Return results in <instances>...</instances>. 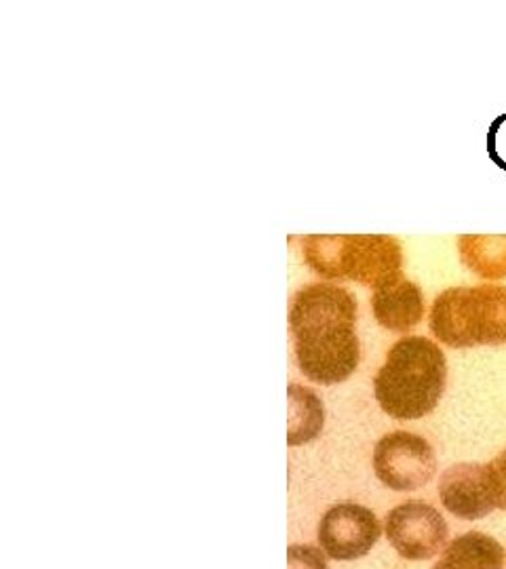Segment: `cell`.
Instances as JSON below:
<instances>
[{
	"mask_svg": "<svg viewBox=\"0 0 506 569\" xmlns=\"http://www.w3.org/2000/svg\"><path fill=\"white\" fill-rule=\"evenodd\" d=\"M355 296L336 283L302 287L289 308L296 361L310 382L334 387L348 380L361 359Z\"/></svg>",
	"mask_w": 506,
	"mask_h": 569,
	"instance_id": "6da1fadb",
	"label": "cell"
},
{
	"mask_svg": "<svg viewBox=\"0 0 506 569\" xmlns=\"http://www.w3.org/2000/svg\"><path fill=\"white\" fill-rule=\"evenodd\" d=\"M446 382L444 350L423 336H405L386 352L374 395L388 418L420 420L439 406Z\"/></svg>",
	"mask_w": 506,
	"mask_h": 569,
	"instance_id": "7a4b0ae2",
	"label": "cell"
},
{
	"mask_svg": "<svg viewBox=\"0 0 506 569\" xmlns=\"http://www.w3.org/2000/svg\"><path fill=\"white\" fill-rule=\"evenodd\" d=\"M300 253L327 281H355L374 291L404 274V249L388 234H308Z\"/></svg>",
	"mask_w": 506,
	"mask_h": 569,
	"instance_id": "3957f363",
	"label": "cell"
},
{
	"mask_svg": "<svg viewBox=\"0 0 506 569\" xmlns=\"http://www.w3.org/2000/svg\"><path fill=\"white\" fill-rule=\"evenodd\" d=\"M428 327L449 348L506 345V287H452L437 296Z\"/></svg>",
	"mask_w": 506,
	"mask_h": 569,
	"instance_id": "277c9868",
	"label": "cell"
},
{
	"mask_svg": "<svg viewBox=\"0 0 506 569\" xmlns=\"http://www.w3.org/2000/svg\"><path fill=\"white\" fill-rule=\"evenodd\" d=\"M374 472L388 489L414 491L435 477L437 456L425 437L395 430L376 443Z\"/></svg>",
	"mask_w": 506,
	"mask_h": 569,
	"instance_id": "5b68a950",
	"label": "cell"
},
{
	"mask_svg": "<svg viewBox=\"0 0 506 569\" xmlns=\"http://www.w3.org/2000/svg\"><path fill=\"white\" fill-rule=\"evenodd\" d=\"M385 531L390 547L409 561L433 559L446 547L449 536L441 512L420 500H409L390 510Z\"/></svg>",
	"mask_w": 506,
	"mask_h": 569,
	"instance_id": "8992f818",
	"label": "cell"
},
{
	"mask_svg": "<svg viewBox=\"0 0 506 569\" xmlns=\"http://www.w3.org/2000/svg\"><path fill=\"white\" fill-rule=\"evenodd\" d=\"M383 536L376 512L355 502H343L327 510L317 529V538L327 557L336 561L361 559Z\"/></svg>",
	"mask_w": 506,
	"mask_h": 569,
	"instance_id": "52a82bcc",
	"label": "cell"
},
{
	"mask_svg": "<svg viewBox=\"0 0 506 569\" xmlns=\"http://www.w3.org/2000/svg\"><path fill=\"white\" fill-rule=\"evenodd\" d=\"M439 498L447 512L465 521H477L498 510L489 465L479 462H460L447 468L439 479Z\"/></svg>",
	"mask_w": 506,
	"mask_h": 569,
	"instance_id": "ba28073f",
	"label": "cell"
},
{
	"mask_svg": "<svg viewBox=\"0 0 506 569\" xmlns=\"http://www.w3.org/2000/svg\"><path fill=\"white\" fill-rule=\"evenodd\" d=\"M371 310L378 326L395 333H409L425 317V293L405 274H399L374 291Z\"/></svg>",
	"mask_w": 506,
	"mask_h": 569,
	"instance_id": "9c48e42d",
	"label": "cell"
},
{
	"mask_svg": "<svg viewBox=\"0 0 506 569\" xmlns=\"http://www.w3.org/2000/svg\"><path fill=\"white\" fill-rule=\"evenodd\" d=\"M433 569H505V549L482 531H468L452 540Z\"/></svg>",
	"mask_w": 506,
	"mask_h": 569,
	"instance_id": "30bf717a",
	"label": "cell"
},
{
	"mask_svg": "<svg viewBox=\"0 0 506 569\" xmlns=\"http://www.w3.org/2000/svg\"><path fill=\"white\" fill-rule=\"evenodd\" d=\"M458 253L473 274L486 281L506 279V234H463Z\"/></svg>",
	"mask_w": 506,
	"mask_h": 569,
	"instance_id": "8fae6325",
	"label": "cell"
},
{
	"mask_svg": "<svg viewBox=\"0 0 506 569\" xmlns=\"http://www.w3.org/2000/svg\"><path fill=\"white\" fill-rule=\"evenodd\" d=\"M289 397H291V418H289L287 443L302 446L312 441L324 428V403L312 390L298 385L289 387Z\"/></svg>",
	"mask_w": 506,
	"mask_h": 569,
	"instance_id": "7c38bea8",
	"label": "cell"
},
{
	"mask_svg": "<svg viewBox=\"0 0 506 569\" xmlns=\"http://www.w3.org/2000/svg\"><path fill=\"white\" fill-rule=\"evenodd\" d=\"M287 569H329L324 552L308 545H291L287 549Z\"/></svg>",
	"mask_w": 506,
	"mask_h": 569,
	"instance_id": "4fadbf2b",
	"label": "cell"
},
{
	"mask_svg": "<svg viewBox=\"0 0 506 569\" xmlns=\"http://www.w3.org/2000/svg\"><path fill=\"white\" fill-rule=\"evenodd\" d=\"M489 465L494 493H496V509L506 510V449H503Z\"/></svg>",
	"mask_w": 506,
	"mask_h": 569,
	"instance_id": "5bb4252c",
	"label": "cell"
}]
</instances>
